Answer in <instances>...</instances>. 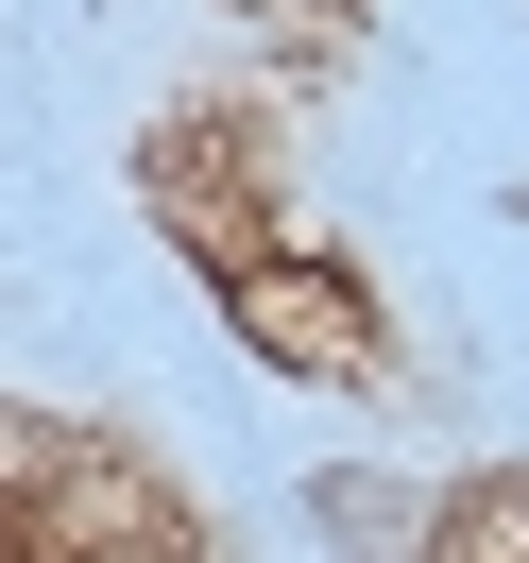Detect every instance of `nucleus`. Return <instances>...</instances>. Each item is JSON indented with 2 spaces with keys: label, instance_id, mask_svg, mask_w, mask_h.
I'll use <instances>...</instances> for the list:
<instances>
[{
  "label": "nucleus",
  "instance_id": "nucleus-1",
  "mask_svg": "<svg viewBox=\"0 0 529 563\" xmlns=\"http://www.w3.org/2000/svg\"><path fill=\"white\" fill-rule=\"evenodd\" d=\"M222 308H240V342L308 358V376H376V308H359V274H308V256H222Z\"/></svg>",
  "mask_w": 529,
  "mask_h": 563
}]
</instances>
